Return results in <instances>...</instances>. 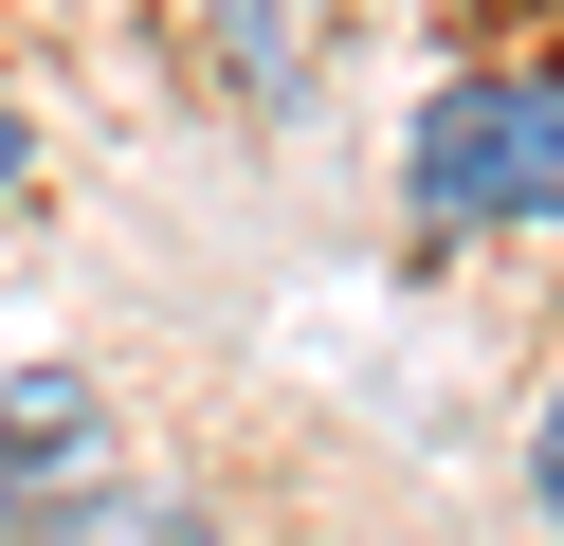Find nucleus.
<instances>
[{
  "label": "nucleus",
  "instance_id": "4",
  "mask_svg": "<svg viewBox=\"0 0 564 546\" xmlns=\"http://www.w3.org/2000/svg\"><path fill=\"white\" fill-rule=\"evenodd\" d=\"M528 473H546V510H564V400H546V437H528Z\"/></svg>",
  "mask_w": 564,
  "mask_h": 546
},
{
  "label": "nucleus",
  "instance_id": "2",
  "mask_svg": "<svg viewBox=\"0 0 564 546\" xmlns=\"http://www.w3.org/2000/svg\"><path fill=\"white\" fill-rule=\"evenodd\" d=\"M37 546H200V528H183V510H147V492H91L74 528H37Z\"/></svg>",
  "mask_w": 564,
  "mask_h": 546
},
{
  "label": "nucleus",
  "instance_id": "3",
  "mask_svg": "<svg viewBox=\"0 0 564 546\" xmlns=\"http://www.w3.org/2000/svg\"><path fill=\"white\" fill-rule=\"evenodd\" d=\"M19 182H37V128H19V109H0V201H19Z\"/></svg>",
  "mask_w": 564,
  "mask_h": 546
},
{
  "label": "nucleus",
  "instance_id": "1",
  "mask_svg": "<svg viewBox=\"0 0 564 546\" xmlns=\"http://www.w3.org/2000/svg\"><path fill=\"white\" fill-rule=\"evenodd\" d=\"M401 182L437 218H564V92L546 73H455V92L419 109Z\"/></svg>",
  "mask_w": 564,
  "mask_h": 546
}]
</instances>
